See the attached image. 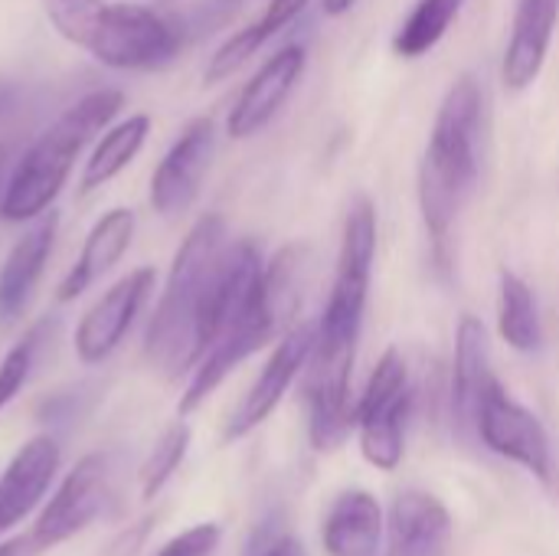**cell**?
I'll use <instances>...</instances> for the list:
<instances>
[{"label": "cell", "instance_id": "obj_1", "mask_svg": "<svg viewBox=\"0 0 559 556\" xmlns=\"http://www.w3.org/2000/svg\"><path fill=\"white\" fill-rule=\"evenodd\" d=\"M265 259L252 239L229 242L226 220L203 213L183 236L144 331V357L164 380L197 370L203 354L252 301Z\"/></svg>", "mask_w": 559, "mask_h": 556}, {"label": "cell", "instance_id": "obj_2", "mask_svg": "<svg viewBox=\"0 0 559 556\" xmlns=\"http://www.w3.org/2000/svg\"><path fill=\"white\" fill-rule=\"evenodd\" d=\"M373 259H377V206L367 197H357L344 220L334 285L314 324V344L305 364V400H318V403L354 400L350 377H354L357 344H360L367 298H370Z\"/></svg>", "mask_w": 559, "mask_h": 556}, {"label": "cell", "instance_id": "obj_3", "mask_svg": "<svg viewBox=\"0 0 559 556\" xmlns=\"http://www.w3.org/2000/svg\"><path fill=\"white\" fill-rule=\"evenodd\" d=\"M481 118L485 95L475 75L455 79L445 92L423 164H419V210L432 236L439 269L449 265V236L452 226L475 193L481 170Z\"/></svg>", "mask_w": 559, "mask_h": 556}, {"label": "cell", "instance_id": "obj_4", "mask_svg": "<svg viewBox=\"0 0 559 556\" xmlns=\"http://www.w3.org/2000/svg\"><path fill=\"white\" fill-rule=\"evenodd\" d=\"M56 33L108 69L147 72L177 59L183 33L144 3L111 0H39Z\"/></svg>", "mask_w": 559, "mask_h": 556}, {"label": "cell", "instance_id": "obj_5", "mask_svg": "<svg viewBox=\"0 0 559 556\" xmlns=\"http://www.w3.org/2000/svg\"><path fill=\"white\" fill-rule=\"evenodd\" d=\"M124 108L121 88H95L82 95L75 105H69L16 161L3 184L0 197V220L3 223H29L39 213H46L62 187L69 184V174L82 154V147L102 134L118 111Z\"/></svg>", "mask_w": 559, "mask_h": 556}, {"label": "cell", "instance_id": "obj_6", "mask_svg": "<svg viewBox=\"0 0 559 556\" xmlns=\"http://www.w3.org/2000/svg\"><path fill=\"white\" fill-rule=\"evenodd\" d=\"M301 259L305 252L298 246H288L272 262H265L252 301L236 315V321L216 338V344L203 354V360L190 374V383L177 406L180 416L197 413L242 360L259 354L272 338L285 334V328H292L295 311L301 305V269H305Z\"/></svg>", "mask_w": 559, "mask_h": 556}, {"label": "cell", "instance_id": "obj_7", "mask_svg": "<svg viewBox=\"0 0 559 556\" xmlns=\"http://www.w3.org/2000/svg\"><path fill=\"white\" fill-rule=\"evenodd\" d=\"M413 413L409 367L396 347H390L373 367L367 390L357 403V439L364 459L380 472H396L406 456V426Z\"/></svg>", "mask_w": 559, "mask_h": 556}, {"label": "cell", "instance_id": "obj_8", "mask_svg": "<svg viewBox=\"0 0 559 556\" xmlns=\"http://www.w3.org/2000/svg\"><path fill=\"white\" fill-rule=\"evenodd\" d=\"M111 495V462L102 452H92L85 459H79L66 478L59 482L56 495L46 501V508L36 514L33 521V544L43 551H52L66 541H72L75 534H82L85 528H92Z\"/></svg>", "mask_w": 559, "mask_h": 556}, {"label": "cell", "instance_id": "obj_9", "mask_svg": "<svg viewBox=\"0 0 559 556\" xmlns=\"http://www.w3.org/2000/svg\"><path fill=\"white\" fill-rule=\"evenodd\" d=\"M475 436L501 459L521 465L531 472L537 482H550L554 475V459H550V439L544 423L521 406L501 383L491 387V393L481 403Z\"/></svg>", "mask_w": 559, "mask_h": 556}, {"label": "cell", "instance_id": "obj_10", "mask_svg": "<svg viewBox=\"0 0 559 556\" xmlns=\"http://www.w3.org/2000/svg\"><path fill=\"white\" fill-rule=\"evenodd\" d=\"M216 154V125L213 118L200 115L183 125L177 141L167 147L160 164L151 174V206L157 216H180L200 197V187L210 174Z\"/></svg>", "mask_w": 559, "mask_h": 556}, {"label": "cell", "instance_id": "obj_11", "mask_svg": "<svg viewBox=\"0 0 559 556\" xmlns=\"http://www.w3.org/2000/svg\"><path fill=\"white\" fill-rule=\"evenodd\" d=\"M154 285H157V272L151 265H141L121 275L108 292H102V298L75 324V341H72L75 357L88 367L108 360L128 338L147 298L154 295Z\"/></svg>", "mask_w": 559, "mask_h": 556}, {"label": "cell", "instance_id": "obj_12", "mask_svg": "<svg viewBox=\"0 0 559 556\" xmlns=\"http://www.w3.org/2000/svg\"><path fill=\"white\" fill-rule=\"evenodd\" d=\"M311 344H314V324H292L282 334V341L275 344L272 357L259 370L255 383L249 387V393L233 410V416H229V423L223 429L226 442L246 439L252 429H259L278 410V403L292 390L295 377L305 370V364L311 357Z\"/></svg>", "mask_w": 559, "mask_h": 556}, {"label": "cell", "instance_id": "obj_13", "mask_svg": "<svg viewBox=\"0 0 559 556\" xmlns=\"http://www.w3.org/2000/svg\"><path fill=\"white\" fill-rule=\"evenodd\" d=\"M305 62H308V56H305V46H298V43L269 56L262 62V69L246 82V88L239 92V98L226 118L229 138L242 141V138L259 134L282 111V105L288 102V95L301 82Z\"/></svg>", "mask_w": 559, "mask_h": 556}, {"label": "cell", "instance_id": "obj_14", "mask_svg": "<svg viewBox=\"0 0 559 556\" xmlns=\"http://www.w3.org/2000/svg\"><path fill=\"white\" fill-rule=\"evenodd\" d=\"M56 233H59V213L49 206L46 213L29 220L23 236L10 246L0 265V328H13L29 311L36 285L52 256Z\"/></svg>", "mask_w": 559, "mask_h": 556}, {"label": "cell", "instance_id": "obj_15", "mask_svg": "<svg viewBox=\"0 0 559 556\" xmlns=\"http://www.w3.org/2000/svg\"><path fill=\"white\" fill-rule=\"evenodd\" d=\"M59 462L62 452L52 436H33L13 452L0 475V537L23 524L43 505Z\"/></svg>", "mask_w": 559, "mask_h": 556}, {"label": "cell", "instance_id": "obj_16", "mask_svg": "<svg viewBox=\"0 0 559 556\" xmlns=\"http://www.w3.org/2000/svg\"><path fill=\"white\" fill-rule=\"evenodd\" d=\"M495 383L501 380L495 377L488 328L475 315H465L455 331V364H452V416L465 436H475L481 403Z\"/></svg>", "mask_w": 559, "mask_h": 556}, {"label": "cell", "instance_id": "obj_17", "mask_svg": "<svg viewBox=\"0 0 559 556\" xmlns=\"http://www.w3.org/2000/svg\"><path fill=\"white\" fill-rule=\"evenodd\" d=\"M386 531L393 556H449L452 547V514L423 488H406L393 498Z\"/></svg>", "mask_w": 559, "mask_h": 556}, {"label": "cell", "instance_id": "obj_18", "mask_svg": "<svg viewBox=\"0 0 559 556\" xmlns=\"http://www.w3.org/2000/svg\"><path fill=\"white\" fill-rule=\"evenodd\" d=\"M134 210L131 206H111L108 213H102L95 220V226L88 229L85 242H82V252L79 259L72 262V269L62 275L59 288H56V298L66 305V301H75L82 292H88L105 272H111L124 252L131 249V239H134Z\"/></svg>", "mask_w": 559, "mask_h": 556}, {"label": "cell", "instance_id": "obj_19", "mask_svg": "<svg viewBox=\"0 0 559 556\" xmlns=\"http://www.w3.org/2000/svg\"><path fill=\"white\" fill-rule=\"evenodd\" d=\"M559 20V0H518L511 39L501 62V79L511 92H524L544 72L554 29Z\"/></svg>", "mask_w": 559, "mask_h": 556}, {"label": "cell", "instance_id": "obj_20", "mask_svg": "<svg viewBox=\"0 0 559 556\" xmlns=\"http://www.w3.org/2000/svg\"><path fill=\"white\" fill-rule=\"evenodd\" d=\"M383 534H386L383 508L364 488H350L337 495V501L331 505L321 524V544L328 556H380Z\"/></svg>", "mask_w": 559, "mask_h": 556}, {"label": "cell", "instance_id": "obj_21", "mask_svg": "<svg viewBox=\"0 0 559 556\" xmlns=\"http://www.w3.org/2000/svg\"><path fill=\"white\" fill-rule=\"evenodd\" d=\"M151 131V118L147 115H128L115 125H108L98 138V144L92 147L82 177H79V190L92 193L98 187H105L108 180H115L144 147Z\"/></svg>", "mask_w": 559, "mask_h": 556}, {"label": "cell", "instance_id": "obj_22", "mask_svg": "<svg viewBox=\"0 0 559 556\" xmlns=\"http://www.w3.org/2000/svg\"><path fill=\"white\" fill-rule=\"evenodd\" d=\"M501 298H498V334L508 347H514L518 354H537L544 344V324H540V308L534 298V288L514 275V272H501L498 279Z\"/></svg>", "mask_w": 559, "mask_h": 556}, {"label": "cell", "instance_id": "obj_23", "mask_svg": "<svg viewBox=\"0 0 559 556\" xmlns=\"http://www.w3.org/2000/svg\"><path fill=\"white\" fill-rule=\"evenodd\" d=\"M465 0H419L413 7V13L403 20V26L393 36V52L400 59H419L426 52H432L442 36L449 33V26L459 20Z\"/></svg>", "mask_w": 559, "mask_h": 556}, {"label": "cell", "instance_id": "obj_24", "mask_svg": "<svg viewBox=\"0 0 559 556\" xmlns=\"http://www.w3.org/2000/svg\"><path fill=\"white\" fill-rule=\"evenodd\" d=\"M190 439H193V433L183 423V416L157 436V442L151 446V452L141 465V498L144 501H154L167 488V482L177 475V469L183 465V459L190 452Z\"/></svg>", "mask_w": 559, "mask_h": 556}, {"label": "cell", "instance_id": "obj_25", "mask_svg": "<svg viewBox=\"0 0 559 556\" xmlns=\"http://www.w3.org/2000/svg\"><path fill=\"white\" fill-rule=\"evenodd\" d=\"M56 321H49V318H43V321H36L26 334H23V341H16L7 354H3V360H0V413L20 397V390L26 387V380H29V374H33V364H36V354H39V347H43V338H46V331L52 328Z\"/></svg>", "mask_w": 559, "mask_h": 556}, {"label": "cell", "instance_id": "obj_26", "mask_svg": "<svg viewBox=\"0 0 559 556\" xmlns=\"http://www.w3.org/2000/svg\"><path fill=\"white\" fill-rule=\"evenodd\" d=\"M265 43H269V39H265V33L259 29V23H252V26L233 33V36L210 56L203 79H206V82H223V79H229V75H233L236 69H242Z\"/></svg>", "mask_w": 559, "mask_h": 556}, {"label": "cell", "instance_id": "obj_27", "mask_svg": "<svg viewBox=\"0 0 559 556\" xmlns=\"http://www.w3.org/2000/svg\"><path fill=\"white\" fill-rule=\"evenodd\" d=\"M223 541V528L206 521V524H193L187 531H180L177 537H170L157 556H213L219 551Z\"/></svg>", "mask_w": 559, "mask_h": 556}, {"label": "cell", "instance_id": "obj_28", "mask_svg": "<svg viewBox=\"0 0 559 556\" xmlns=\"http://www.w3.org/2000/svg\"><path fill=\"white\" fill-rule=\"evenodd\" d=\"M154 528H157V518H154V514H144V518H138V521H131L124 531H118V534L105 544L102 556H141V551L147 547V541H151V534H154Z\"/></svg>", "mask_w": 559, "mask_h": 556}, {"label": "cell", "instance_id": "obj_29", "mask_svg": "<svg viewBox=\"0 0 559 556\" xmlns=\"http://www.w3.org/2000/svg\"><path fill=\"white\" fill-rule=\"evenodd\" d=\"M308 3H311V0H272V3L265 7L262 20H259V29L265 33V39H272L275 33H282L288 23H295V20L305 13Z\"/></svg>", "mask_w": 559, "mask_h": 556}, {"label": "cell", "instance_id": "obj_30", "mask_svg": "<svg viewBox=\"0 0 559 556\" xmlns=\"http://www.w3.org/2000/svg\"><path fill=\"white\" fill-rule=\"evenodd\" d=\"M249 556H301V547H298L288 534H282V531H275V528H265V531H259V537L249 544Z\"/></svg>", "mask_w": 559, "mask_h": 556}, {"label": "cell", "instance_id": "obj_31", "mask_svg": "<svg viewBox=\"0 0 559 556\" xmlns=\"http://www.w3.org/2000/svg\"><path fill=\"white\" fill-rule=\"evenodd\" d=\"M0 556H39V547L33 544L29 534H23V537L3 541V544H0Z\"/></svg>", "mask_w": 559, "mask_h": 556}, {"label": "cell", "instance_id": "obj_32", "mask_svg": "<svg viewBox=\"0 0 559 556\" xmlns=\"http://www.w3.org/2000/svg\"><path fill=\"white\" fill-rule=\"evenodd\" d=\"M16 95H20L16 82H13V79H7V75H0V118H3V115H10V108H13Z\"/></svg>", "mask_w": 559, "mask_h": 556}, {"label": "cell", "instance_id": "obj_33", "mask_svg": "<svg viewBox=\"0 0 559 556\" xmlns=\"http://www.w3.org/2000/svg\"><path fill=\"white\" fill-rule=\"evenodd\" d=\"M354 3H357V0H321V7H324L328 16H344V13H350Z\"/></svg>", "mask_w": 559, "mask_h": 556}, {"label": "cell", "instance_id": "obj_34", "mask_svg": "<svg viewBox=\"0 0 559 556\" xmlns=\"http://www.w3.org/2000/svg\"><path fill=\"white\" fill-rule=\"evenodd\" d=\"M3 184L7 180H3V154H0V197H3Z\"/></svg>", "mask_w": 559, "mask_h": 556}]
</instances>
